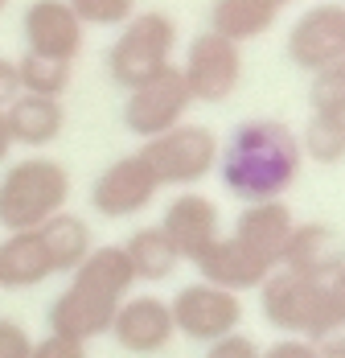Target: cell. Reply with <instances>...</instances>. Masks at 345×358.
Wrapping results in <instances>:
<instances>
[{"instance_id":"obj_1","label":"cell","mask_w":345,"mask_h":358,"mask_svg":"<svg viewBox=\"0 0 345 358\" xmlns=\"http://www.w3.org/2000/svg\"><path fill=\"white\" fill-rule=\"evenodd\" d=\"M300 141L284 120H247L230 132L226 148H218L222 185L242 202L284 198L300 173Z\"/></svg>"},{"instance_id":"obj_2","label":"cell","mask_w":345,"mask_h":358,"mask_svg":"<svg viewBox=\"0 0 345 358\" xmlns=\"http://www.w3.org/2000/svg\"><path fill=\"white\" fill-rule=\"evenodd\" d=\"M132 285L136 276L119 243L91 248V255L70 272V285L62 288V296H54L50 305V334H62L74 342H91L107 334L119 301L132 292Z\"/></svg>"},{"instance_id":"obj_3","label":"cell","mask_w":345,"mask_h":358,"mask_svg":"<svg viewBox=\"0 0 345 358\" xmlns=\"http://www.w3.org/2000/svg\"><path fill=\"white\" fill-rule=\"evenodd\" d=\"M259 309L267 325L284 329L288 338H325L333 329H345V313L337 309L329 280H309L296 272L276 268L263 285H259Z\"/></svg>"},{"instance_id":"obj_4","label":"cell","mask_w":345,"mask_h":358,"mask_svg":"<svg viewBox=\"0 0 345 358\" xmlns=\"http://www.w3.org/2000/svg\"><path fill=\"white\" fill-rule=\"evenodd\" d=\"M70 173L54 157H25L13 161L0 173V227L13 231H37L45 218L66 210Z\"/></svg>"},{"instance_id":"obj_5","label":"cell","mask_w":345,"mask_h":358,"mask_svg":"<svg viewBox=\"0 0 345 358\" xmlns=\"http://www.w3.org/2000/svg\"><path fill=\"white\" fill-rule=\"evenodd\" d=\"M124 34L115 37V45L103 54V66L115 87L132 91L140 83H148L152 74L172 66V45H177V25L169 13H136L128 25H119Z\"/></svg>"},{"instance_id":"obj_6","label":"cell","mask_w":345,"mask_h":358,"mask_svg":"<svg viewBox=\"0 0 345 358\" xmlns=\"http://www.w3.org/2000/svg\"><path fill=\"white\" fill-rule=\"evenodd\" d=\"M140 157L148 161L152 178L165 185H193L218 165V141L202 124H177L169 132L144 141Z\"/></svg>"},{"instance_id":"obj_7","label":"cell","mask_w":345,"mask_h":358,"mask_svg":"<svg viewBox=\"0 0 345 358\" xmlns=\"http://www.w3.org/2000/svg\"><path fill=\"white\" fill-rule=\"evenodd\" d=\"M181 78L189 87L193 103H226L242 87V45L226 41L218 34H198L189 41Z\"/></svg>"},{"instance_id":"obj_8","label":"cell","mask_w":345,"mask_h":358,"mask_svg":"<svg viewBox=\"0 0 345 358\" xmlns=\"http://www.w3.org/2000/svg\"><path fill=\"white\" fill-rule=\"evenodd\" d=\"M193 108L189 87L181 78V66H165L152 74L148 83H140L124 99V128L136 132L140 141H152L161 132H169L177 124H185V111Z\"/></svg>"},{"instance_id":"obj_9","label":"cell","mask_w":345,"mask_h":358,"mask_svg":"<svg viewBox=\"0 0 345 358\" xmlns=\"http://www.w3.org/2000/svg\"><path fill=\"white\" fill-rule=\"evenodd\" d=\"M169 313L177 334H185L189 342H206L210 346V342L235 334L242 325V296L218 285H206V280H193L169 301Z\"/></svg>"},{"instance_id":"obj_10","label":"cell","mask_w":345,"mask_h":358,"mask_svg":"<svg viewBox=\"0 0 345 358\" xmlns=\"http://www.w3.org/2000/svg\"><path fill=\"white\" fill-rule=\"evenodd\" d=\"M288 58L300 71H325L333 62H345V4H312L296 17L288 34Z\"/></svg>"},{"instance_id":"obj_11","label":"cell","mask_w":345,"mask_h":358,"mask_svg":"<svg viewBox=\"0 0 345 358\" xmlns=\"http://www.w3.org/2000/svg\"><path fill=\"white\" fill-rule=\"evenodd\" d=\"M161 194V181L152 178L148 161L140 152H128L119 161H111L91 185V206L103 218H132L144 206H152V198Z\"/></svg>"},{"instance_id":"obj_12","label":"cell","mask_w":345,"mask_h":358,"mask_svg":"<svg viewBox=\"0 0 345 358\" xmlns=\"http://www.w3.org/2000/svg\"><path fill=\"white\" fill-rule=\"evenodd\" d=\"M156 227L165 231V239L172 243V251L193 264L222 235V215H218V202L210 194L185 189V194H177L169 206H165V215H161Z\"/></svg>"},{"instance_id":"obj_13","label":"cell","mask_w":345,"mask_h":358,"mask_svg":"<svg viewBox=\"0 0 345 358\" xmlns=\"http://www.w3.org/2000/svg\"><path fill=\"white\" fill-rule=\"evenodd\" d=\"M25 50L37 58L54 62H74L82 54V21L74 17L66 0H34L21 17Z\"/></svg>"},{"instance_id":"obj_14","label":"cell","mask_w":345,"mask_h":358,"mask_svg":"<svg viewBox=\"0 0 345 358\" xmlns=\"http://www.w3.org/2000/svg\"><path fill=\"white\" fill-rule=\"evenodd\" d=\"M193 268H198V276L206 285H218V288H226V292H251V288H259L276 272V264L263 259L255 248H247L239 235H218L193 259Z\"/></svg>"},{"instance_id":"obj_15","label":"cell","mask_w":345,"mask_h":358,"mask_svg":"<svg viewBox=\"0 0 345 358\" xmlns=\"http://www.w3.org/2000/svg\"><path fill=\"white\" fill-rule=\"evenodd\" d=\"M107 334H111L128 355H156V350H165L172 338H177L169 301L148 296V292H144V296H124Z\"/></svg>"},{"instance_id":"obj_16","label":"cell","mask_w":345,"mask_h":358,"mask_svg":"<svg viewBox=\"0 0 345 358\" xmlns=\"http://www.w3.org/2000/svg\"><path fill=\"white\" fill-rule=\"evenodd\" d=\"M342 264H345V248L333 227H325V222H296L284 251H279L276 268L309 276V280H333V272Z\"/></svg>"},{"instance_id":"obj_17","label":"cell","mask_w":345,"mask_h":358,"mask_svg":"<svg viewBox=\"0 0 345 358\" xmlns=\"http://www.w3.org/2000/svg\"><path fill=\"white\" fill-rule=\"evenodd\" d=\"M296 218H292V206L279 202V198H263V202H242L239 222H235V235H239L247 248H255L263 259L279 264V251L288 243Z\"/></svg>"},{"instance_id":"obj_18","label":"cell","mask_w":345,"mask_h":358,"mask_svg":"<svg viewBox=\"0 0 345 358\" xmlns=\"http://www.w3.org/2000/svg\"><path fill=\"white\" fill-rule=\"evenodd\" d=\"M54 276V264L41 248L37 231H13L8 239H0V288L17 292V288H37Z\"/></svg>"},{"instance_id":"obj_19","label":"cell","mask_w":345,"mask_h":358,"mask_svg":"<svg viewBox=\"0 0 345 358\" xmlns=\"http://www.w3.org/2000/svg\"><path fill=\"white\" fill-rule=\"evenodd\" d=\"M4 120H8V132H13V144H25V148H45L62 136L66 128V111L58 99H45V95H17L8 108H4Z\"/></svg>"},{"instance_id":"obj_20","label":"cell","mask_w":345,"mask_h":358,"mask_svg":"<svg viewBox=\"0 0 345 358\" xmlns=\"http://www.w3.org/2000/svg\"><path fill=\"white\" fill-rule=\"evenodd\" d=\"M276 8L263 0H214L210 8V34L226 37L235 45H247L255 37H263L276 25Z\"/></svg>"},{"instance_id":"obj_21","label":"cell","mask_w":345,"mask_h":358,"mask_svg":"<svg viewBox=\"0 0 345 358\" xmlns=\"http://www.w3.org/2000/svg\"><path fill=\"white\" fill-rule=\"evenodd\" d=\"M119 248H124L128 264H132L136 285H161V280H169L172 272L181 268V255L172 251V243L165 239L161 227H140V231H132V239L119 243Z\"/></svg>"},{"instance_id":"obj_22","label":"cell","mask_w":345,"mask_h":358,"mask_svg":"<svg viewBox=\"0 0 345 358\" xmlns=\"http://www.w3.org/2000/svg\"><path fill=\"white\" fill-rule=\"evenodd\" d=\"M37 235H41V248L50 255V264H54V272H74L87 255H91V227L82 222L78 215H66V210H58L54 218H45L41 227H37Z\"/></svg>"},{"instance_id":"obj_23","label":"cell","mask_w":345,"mask_h":358,"mask_svg":"<svg viewBox=\"0 0 345 358\" xmlns=\"http://www.w3.org/2000/svg\"><path fill=\"white\" fill-rule=\"evenodd\" d=\"M296 141H300V152H309V161H316V165H337L345 157V115L312 111L304 132Z\"/></svg>"},{"instance_id":"obj_24","label":"cell","mask_w":345,"mask_h":358,"mask_svg":"<svg viewBox=\"0 0 345 358\" xmlns=\"http://www.w3.org/2000/svg\"><path fill=\"white\" fill-rule=\"evenodd\" d=\"M17 78H21V95H45L58 99L70 87V62H54V58H37V54H21L17 58Z\"/></svg>"},{"instance_id":"obj_25","label":"cell","mask_w":345,"mask_h":358,"mask_svg":"<svg viewBox=\"0 0 345 358\" xmlns=\"http://www.w3.org/2000/svg\"><path fill=\"white\" fill-rule=\"evenodd\" d=\"M74 8V17L95 29H115V25H128L136 17V0H66Z\"/></svg>"},{"instance_id":"obj_26","label":"cell","mask_w":345,"mask_h":358,"mask_svg":"<svg viewBox=\"0 0 345 358\" xmlns=\"http://www.w3.org/2000/svg\"><path fill=\"white\" fill-rule=\"evenodd\" d=\"M309 103H312V111L345 115V62H333V66H325V71L312 74Z\"/></svg>"},{"instance_id":"obj_27","label":"cell","mask_w":345,"mask_h":358,"mask_svg":"<svg viewBox=\"0 0 345 358\" xmlns=\"http://www.w3.org/2000/svg\"><path fill=\"white\" fill-rule=\"evenodd\" d=\"M29 350H34L29 329L13 317H0V358H29Z\"/></svg>"},{"instance_id":"obj_28","label":"cell","mask_w":345,"mask_h":358,"mask_svg":"<svg viewBox=\"0 0 345 358\" xmlns=\"http://www.w3.org/2000/svg\"><path fill=\"white\" fill-rule=\"evenodd\" d=\"M29 358H87V342H74L62 334H45L41 342H34Z\"/></svg>"},{"instance_id":"obj_29","label":"cell","mask_w":345,"mask_h":358,"mask_svg":"<svg viewBox=\"0 0 345 358\" xmlns=\"http://www.w3.org/2000/svg\"><path fill=\"white\" fill-rule=\"evenodd\" d=\"M206 358H259V346H255V338H247V334L235 329V334H226V338L210 342Z\"/></svg>"},{"instance_id":"obj_30","label":"cell","mask_w":345,"mask_h":358,"mask_svg":"<svg viewBox=\"0 0 345 358\" xmlns=\"http://www.w3.org/2000/svg\"><path fill=\"white\" fill-rule=\"evenodd\" d=\"M259 358H316V346L309 338H279L267 350H259Z\"/></svg>"},{"instance_id":"obj_31","label":"cell","mask_w":345,"mask_h":358,"mask_svg":"<svg viewBox=\"0 0 345 358\" xmlns=\"http://www.w3.org/2000/svg\"><path fill=\"white\" fill-rule=\"evenodd\" d=\"M17 95H21L17 62H13V58H0V108H8V103H13Z\"/></svg>"},{"instance_id":"obj_32","label":"cell","mask_w":345,"mask_h":358,"mask_svg":"<svg viewBox=\"0 0 345 358\" xmlns=\"http://www.w3.org/2000/svg\"><path fill=\"white\" fill-rule=\"evenodd\" d=\"M312 346H316V358H345V329H333V334L316 338Z\"/></svg>"},{"instance_id":"obj_33","label":"cell","mask_w":345,"mask_h":358,"mask_svg":"<svg viewBox=\"0 0 345 358\" xmlns=\"http://www.w3.org/2000/svg\"><path fill=\"white\" fill-rule=\"evenodd\" d=\"M8 157H13V132H8V120L0 108V165H8Z\"/></svg>"},{"instance_id":"obj_34","label":"cell","mask_w":345,"mask_h":358,"mask_svg":"<svg viewBox=\"0 0 345 358\" xmlns=\"http://www.w3.org/2000/svg\"><path fill=\"white\" fill-rule=\"evenodd\" d=\"M329 292H333V301H337V309L345 313V264L333 272V280H329Z\"/></svg>"},{"instance_id":"obj_35","label":"cell","mask_w":345,"mask_h":358,"mask_svg":"<svg viewBox=\"0 0 345 358\" xmlns=\"http://www.w3.org/2000/svg\"><path fill=\"white\" fill-rule=\"evenodd\" d=\"M263 4H272V8H276V13H284V8H288V4H292V0H263Z\"/></svg>"},{"instance_id":"obj_36","label":"cell","mask_w":345,"mask_h":358,"mask_svg":"<svg viewBox=\"0 0 345 358\" xmlns=\"http://www.w3.org/2000/svg\"><path fill=\"white\" fill-rule=\"evenodd\" d=\"M4 4H8V0H0V8H4Z\"/></svg>"}]
</instances>
